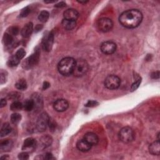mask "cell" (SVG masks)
<instances>
[{"mask_svg":"<svg viewBox=\"0 0 160 160\" xmlns=\"http://www.w3.org/2000/svg\"><path fill=\"white\" fill-rule=\"evenodd\" d=\"M98 105V103L96 101H94V100H90L88 101V103L85 104L86 107L88 108H93Z\"/></svg>","mask_w":160,"mask_h":160,"instance_id":"33","label":"cell"},{"mask_svg":"<svg viewBox=\"0 0 160 160\" xmlns=\"http://www.w3.org/2000/svg\"><path fill=\"white\" fill-rule=\"evenodd\" d=\"M89 66L88 63L83 59H79L76 60L73 75L76 77H81L84 75L88 72Z\"/></svg>","mask_w":160,"mask_h":160,"instance_id":"3","label":"cell"},{"mask_svg":"<svg viewBox=\"0 0 160 160\" xmlns=\"http://www.w3.org/2000/svg\"><path fill=\"white\" fill-rule=\"evenodd\" d=\"M50 84L49 82L48 81H45L43 83V90H47L48 88H50Z\"/></svg>","mask_w":160,"mask_h":160,"instance_id":"40","label":"cell"},{"mask_svg":"<svg viewBox=\"0 0 160 160\" xmlns=\"http://www.w3.org/2000/svg\"><path fill=\"white\" fill-rule=\"evenodd\" d=\"M53 42H54V35L52 32L46 34L42 41V47L44 51H50Z\"/></svg>","mask_w":160,"mask_h":160,"instance_id":"9","label":"cell"},{"mask_svg":"<svg viewBox=\"0 0 160 160\" xmlns=\"http://www.w3.org/2000/svg\"><path fill=\"white\" fill-rule=\"evenodd\" d=\"M25 55H26V52H25V51L24 50V49L21 48V49L18 50L16 51V54H15V56H16L19 59L21 60V59H23V58L25 56Z\"/></svg>","mask_w":160,"mask_h":160,"instance_id":"31","label":"cell"},{"mask_svg":"<svg viewBox=\"0 0 160 160\" xmlns=\"http://www.w3.org/2000/svg\"><path fill=\"white\" fill-rule=\"evenodd\" d=\"M100 48H101V51L104 54L112 55L116 50V44L113 41H104L101 44Z\"/></svg>","mask_w":160,"mask_h":160,"instance_id":"8","label":"cell"},{"mask_svg":"<svg viewBox=\"0 0 160 160\" xmlns=\"http://www.w3.org/2000/svg\"><path fill=\"white\" fill-rule=\"evenodd\" d=\"M3 42L4 43L5 45L8 46L11 44V43L13 41V36H11L9 33H4V35L3 36Z\"/></svg>","mask_w":160,"mask_h":160,"instance_id":"27","label":"cell"},{"mask_svg":"<svg viewBox=\"0 0 160 160\" xmlns=\"http://www.w3.org/2000/svg\"><path fill=\"white\" fill-rule=\"evenodd\" d=\"M7 104V102H6V100L5 99H1V103H0V107L1 108L4 107V106Z\"/></svg>","mask_w":160,"mask_h":160,"instance_id":"41","label":"cell"},{"mask_svg":"<svg viewBox=\"0 0 160 160\" xmlns=\"http://www.w3.org/2000/svg\"><path fill=\"white\" fill-rule=\"evenodd\" d=\"M13 146V142L10 139H4V141H1L0 146L2 151H7L11 149Z\"/></svg>","mask_w":160,"mask_h":160,"instance_id":"21","label":"cell"},{"mask_svg":"<svg viewBox=\"0 0 160 160\" xmlns=\"http://www.w3.org/2000/svg\"><path fill=\"white\" fill-rule=\"evenodd\" d=\"M62 25L65 30L70 31L75 28L76 22L75 21H70V20L64 19L62 21Z\"/></svg>","mask_w":160,"mask_h":160,"instance_id":"19","label":"cell"},{"mask_svg":"<svg viewBox=\"0 0 160 160\" xmlns=\"http://www.w3.org/2000/svg\"><path fill=\"white\" fill-rule=\"evenodd\" d=\"M88 1H78V3H83V4H86Z\"/></svg>","mask_w":160,"mask_h":160,"instance_id":"43","label":"cell"},{"mask_svg":"<svg viewBox=\"0 0 160 160\" xmlns=\"http://www.w3.org/2000/svg\"><path fill=\"white\" fill-rule=\"evenodd\" d=\"M140 83H141V79H138L136 82H135L134 83H133L131 85V91H134L136 90H137L138 88L139 87V86L140 85Z\"/></svg>","mask_w":160,"mask_h":160,"instance_id":"34","label":"cell"},{"mask_svg":"<svg viewBox=\"0 0 160 160\" xmlns=\"http://www.w3.org/2000/svg\"><path fill=\"white\" fill-rule=\"evenodd\" d=\"M43 159L50 160V159H54V158H53V155L51 154V153H46V154L44 155V157L43 158Z\"/></svg>","mask_w":160,"mask_h":160,"instance_id":"38","label":"cell"},{"mask_svg":"<svg viewBox=\"0 0 160 160\" xmlns=\"http://www.w3.org/2000/svg\"><path fill=\"white\" fill-rule=\"evenodd\" d=\"M64 19L70 21H76L79 17V13L75 9H68L63 13Z\"/></svg>","mask_w":160,"mask_h":160,"instance_id":"12","label":"cell"},{"mask_svg":"<svg viewBox=\"0 0 160 160\" xmlns=\"http://www.w3.org/2000/svg\"><path fill=\"white\" fill-rule=\"evenodd\" d=\"M91 146L92 145H91L84 139L79 140L76 144L77 148L82 152H87L90 151L91 148Z\"/></svg>","mask_w":160,"mask_h":160,"instance_id":"14","label":"cell"},{"mask_svg":"<svg viewBox=\"0 0 160 160\" xmlns=\"http://www.w3.org/2000/svg\"><path fill=\"white\" fill-rule=\"evenodd\" d=\"M53 139L49 135H45L42 136L39 139V144L41 148L44 149L49 147L52 144Z\"/></svg>","mask_w":160,"mask_h":160,"instance_id":"16","label":"cell"},{"mask_svg":"<svg viewBox=\"0 0 160 160\" xmlns=\"http://www.w3.org/2000/svg\"><path fill=\"white\" fill-rule=\"evenodd\" d=\"M36 145V139L33 138H26L23 143V150H33Z\"/></svg>","mask_w":160,"mask_h":160,"instance_id":"15","label":"cell"},{"mask_svg":"<svg viewBox=\"0 0 160 160\" xmlns=\"http://www.w3.org/2000/svg\"><path fill=\"white\" fill-rule=\"evenodd\" d=\"M16 88L19 90H24L27 88V83L24 79H19L15 84Z\"/></svg>","mask_w":160,"mask_h":160,"instance_id":"25","label":"cell"},{"mask_svg":"<svg viewBox=\"0 0 160 160\" xmlns=\"http://www.w3.org/2000/svg\"><path fill=\"white\" fill-rule=\"evenodd\" d=\"M33 24L31 22H30L24 25L21 30V35L24 38H28L33 32Z\"/></svg>","mask_w":160,"mask_h":160,"instance_id":"18","label":"cell"},{"mask_svg":"<svg viewBox=\"0 0 160 160\" xmlns=\"http://www.w3.org/2000/svg\"><path fill=\"white\" fill-rule=\"evenodd\" d=\"M76 60L71 57H66L62 59L58 64V70L63 76L72 75L75 68Z\"/></svg>","mask_w":160,"mask_h":160,"instance_id":"2","label":"cell"},{"mask_svg":"<svg viewBox=\"0 0 160 160\" xmlns=\"http://www.w3.org/2000/svg\"><path fill=\"white\" fill-rule=\"evenodd\" d=\"M11 130H12V128L11 127L10 124L8 123H6L3 124V125L2 126L0 135H1V137H4L6 135H9L10 133L11 132Z\"/></svg>","mask_w":160,"mask_h":160,"instance_id":"20","label":"cell"},{"mask_svg":"<svg viewBox=\"0 0 160 160\" xmlns=\"http://www.w3.org/2000/svg\"><path fill=\"white\" fill-rule=\"evenodd\" d=\"M20 62V59H19L15 55H13L10 58L8 61V64L11 67H14V66H16Z\"/></svg>","mask_w":160,"mask_h":160,"instance_id":"28","label":"cell"},{"mask_svg":"<svg viewBox=\"0 0 160 160\" xmlns=\"http://www.w3.org/2000/svg\"><path fill=\"white\" fill-rule=\"evenodd\" d=\"M6 81V75H5V72L1 71V83L3 84Z\"/></svg>","mask_w":160,"mask_h":160,"instance_id":"36","label":"cell"},{"mask_svg":"<svg viewBox=\"0 0 160 160\" xmlns=\"http://www.w3.org/2000/svg\"><path fill=\"white\" fill-rule=\"evenodd\" d=\"M19 31V30L17 26H12V27L10 28L8 30V33L11 36H16L18 34Z\"/></svg>","mask_w":160,"mask_h":160,"instance_id":"30","label":"cell"},{"mask_svg":"<svg viewBox=\"0 0 160 160\" xmlns=\"http://www.w3.org/2000/svg\"><path fill=\"white\" fill-rule=\"evenodd\" d=\"M149 151L153 155L159 156L160 153V144L159 141H156L152 143L149 146Z\"/></svg>","mask_w":160,"mask_h":160,"instance_id":"17","label":"cell"},{"mask_svg":"<svg viewBox=\"0 0 160 160\" xmlns=\"http://www.w3.org/2000/svg\"><path fill=\"white\" fill-rule=\"evenodd\" d=\"M10 108L13 111H20L23 108V104H22V103L19 102L18 101H15L11 104Z\"/></svg>","mask_w":160,"mask_h":160,"instance_id":"23","label":"cell"},{"mask_svg":"<svg viewBox=\"0 0 160 160\" xmlns=\"http://www.w3.org/2000/svg\"><path fill=\"white\" fill-rule=\"evenodd\" d=\"M30 12H31V10H30L29 6H27V7H25L24 8H23L21 10V13H20V16L23 17V18L26 17L30 14Z\"/></svg>","mask_w":160,"mask_h":160,"instance_id":"32","label":"cell"},{"mask_svg":"<svg viewBox=\"0 0 160 160\" xmlns=\"http://www.w3.org/2000/svg\"><path fill=\"white\" fill-rule=\"evenodd\" d=\"M143 15L138 10H130L123 12L119 16V21L124 27L129 29L135 28L141 24Z\"/></svg>","mask_w":160,"mask_h":160,"instance_id":"1","label":"cell"},{"mask_svg":"<svg viewBox=\"0 0 160 160\" xmlns=\"http://www.w3.org/2000/svg\"><path fill=\"white\" fill-rule=\"evenodd\" d=\"M104 84L106 88L111 90H116L118 88L121 84V79L116 75H109L105 79Z\"/></svg>","mask_w":160,"mask_h":160,"instance_id":"5","label":"cell"},{"mask_svg":"<svg viewBox=\"0 0 160 160\" xmlns=\"http://www.w3.org/2000/svg\"><path fill=\"white\" fill-rule=\"evenodd\" d=\"M50 17V13L47 11H42L39 13L38 19L41 22L45 23L48 21Z\"/></svg>","mask_w":160,"mask_h":160,"instance_id":"24","label":"cell"},{"mask_svg":"<svg viewBox=\"0 0 160 160\" xmlns=\"http://www.w3.org/2000/svg\"><path fill=\"white\" fill-rule=\"evenodd\" d=\"M135 136L134 131L129 126L123 128L119 132V138L124 143L132 142L135 139Z\"/></svg>","mask_w":160,"mask_h":160,"instance_id":"4","label":"cell"},{"mask_svg":"<svg viewBox=\"0 0 160 160\" xmlns=\"http://www.w3.org/2000/svg\"><path fill=\"white\" fill-rule=\"evenodd\" d=\"M97 26L100 31L107 33L112 30L113 23L112 20L108 18H101L98 21Z\"/></svg>","mask_w":160,"mask_h":160,"instance_id":"7","label":"cell"},{"mask_svg":"<svg viewBox=\"0 0 160 160\" xmlns=\"http://www.w3.org/2000/svg\"><path fill=\"white\" fill-rule=\"evenodd\" d=\"M151 77L153 79H158L159 77V71H157L155 72H153L151 74Z\"/></svg>","mask_w":160,"mask_h":160,"instance_id":"37","label":"cell"},{"mask_svg":"<svg viewBox=\"0 0 160 160\" xmlns=\"http://www.w3.org/2000/svg\"><path fill=\"white\" fill-rule=\"evenodd\" d=\"M33 101L35 102V107L36 106H42L43 104V101H42V99L41 98V96H38V95H35V97L33 98Z\"/></svg>","mask_w":160,"mask_h":160,"instance_id":"29","label":"cell"},{"mask_svg":"<svg viewBox=\"0 0 160 160\" xmlns=\"http://www.w3.org/2000/svg\"><path fill=\"white\" fill-rule=\"evenodd\" d=\"M35 107V104L33 99L26 100L23 104V108L24 110H26V111H31L34 109Z\"/></svg>","mask_w":160,"mask_h":160,"instance_id":"22","label":"cell"},{"mask_svg":"<svg viewBox=\"0 0 160 160\" xmlns=\"http://www.w3.org/2000/svg\"><path fill=\"white\" fill-rule=\"evenodd\" d=\"M39 52L38 50H36L35 52L33 54L28 57L27 59L26 60L25 63V67L31 68L32 66H35L37 64L39 60Z\"/></svg>","mask_w":160,"mask_h":160,"instance_id":"11","label":"cell"},{"mask_svg":"<svg viewBox=\"0 0 160 160\" xmlns=\"http://www.w3.org/2000/svg\"><path fill=\"white\" fill-rule=\"evenodd\" d=\"M43 28V26L41 24H38L36 27H35V30H36V32H38L39 31L41 30V29Z\"/></svg>","mask_w":160,"mask_h":160,"instance_id":"42","label":"cell"},{"mask_svg":"<svg viewBox=\"0 0 160 160\" xmlns=\"http://www.w3.org/2000/svg\"><path fill=\"white\" fill-rule=\"evenodd\" d=\"M55 7L56 8H63V7H65L66 6V3L63 1H61V2H60L58 4H56L55 6Z\"/></svg>","mask_w":160,"mask_h":160,"instance_id":"39","label":"cell"},{"mask_svg":"<svg viewBox=\"0 0 160 160\" xmlns=\"http://www.w3.org/2000/svg\"><path fill=\"white\" fill-rule=\"evenodd\" d=\"M21 119V116L18 113H15L11 116V121L13 124H18Z\"/></svg>","mask_w":160,"mask_h":160,"instance_id":"26","label":"cell"},{"mask_svg":"<svg viewBox=\"0 0 160 160\" xmlns=\"http://www.w3.org/2000/svg\"><path fill=\"white\" fill-rule=\"evenodd\" d=\"M18 158L19 159H22V160H27L29 159V155L26 152L21 153H19L18 155Z\"/></svg>","mask_w":160,"mask_h":160,"instance_id":"35","label":"cell"},{"mask_svg":"<svg viewBox=\"0 0 160 160\" xmlns=\"http://www.w3.org/2000/svg\"><path fill=\"white\" fill-rule=\"evenodd\" d=\"M50 118L46 113H43L38 117L36 121V129L39 132L44 131L49 126Z\"/></svg>","mask_w":160,"mask_h":160,"instance_id":"6","label":"cell"},{"mask_svg":"<svg viewBox=\"0 0 160 160\" xmlns=\"http://www.w3.org/2000/svg\"><path fill=\"white\" fill-rule=\"evenodd\" d=\"M69 107V103L64 99H59L53 104V108L58 112H63Z\"/></svg>","mask_w":160,"mask_h":160,"instance_id":"10","label":"cell"},{"mask_svg":"<svg viewBox=\"0 0 160 160\" xmlns=\"http://www.w3.org/2000/svg\"><path fill=\"white\" fill-rule=\"evenodd\" d=\"M86 141L88 142L91 145H96L99 141V138L98 136L94 133L88 132L86 133L83 138Z\"/></svg>","mask_w":160,"mask_h":160,"instance_id":"13","label":"cell"}]
</instances>
